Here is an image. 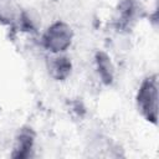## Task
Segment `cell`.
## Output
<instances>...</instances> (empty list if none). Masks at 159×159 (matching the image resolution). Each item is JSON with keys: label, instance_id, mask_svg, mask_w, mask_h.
<instances>
[{"label": "cell", "instance_id": "6da1fadb", "mask_svg": "<svg viewBox=\"0 0 159 159\" xmlns=\"http://www.w3.org/2000/svg\"><path fill=\"white\" fill-rule=\"evenodd\" d=\"M137 108L140 116L153 123L158 122V76L150 75L145 77L137 91Z\"/></svg>", "mask_w": 159, "mask_h": 159}, {"label": "cell", "instance_id": "7a4b0ae2", "mask_svg": "<svg viewBox=\"0 0 159 159\" xmlns=\"http://www.w3.org/2000/svg\"><path fill=\"white\" fill-rule=\"evenodd\" d=\"M73 31L72 27L61 20L52 22L42 34L41 42L43 48L50 53H65L72 45Z\"/></svg>", "mask_w": 159, "mask_h": 159}, {"label": "cell", "instance_id": "3957f363", "mask_svg": "<svg viewBox=\"0 0 159 159\" xmlns=\"http://www.w3.org/2000/svg\"><path fill=\"white\" fill-rule=\"evenodd\" d=\"M47 68L50 76L57 81H65L72 71L71 60L65 53H51V58H48Z\"/></svg>", "mask_w": 159, "mask_h": 159}, {"label": "cell", "instance_id": "277c9868", "mask_svg": "<svg viewBox=\"0 0 159 159\" xmlns=\"http://www.w3.org/2000/svg\"><path fill=\"white\" fill-rule=\"evenodd\" d=\"M35 143V133L31 128H21L15 138L14 153L11 154L14 158H27L31 155V150Z\"/></svg>", "mask_w": 159, "mask_h": 159}, {"label": "cell", "instance_id": "5b68a950", "mask_svg": "<svg viewBox=\"0 0 159 159\" xmlns=\"http://www.w3.org/2000/svg\"><path fill=\"white\" fill-rule=\"evenodd\" d=\"M22 10L16 0H0V24L14 26L19 22Z\"/></svg>", "mask_w": 159, "mask_h": 159}, {"label": "cell", "instance_id": "8992f818", "mask_svg": "<svg viewBox=\"0 0 159 159\" xmlns=\"http://www.w3.org/2000/svg\"><path fill=\"white\" fill-rule=\"evenodd\" d=\"M94 62H96L97 73L101 81L104 84H111L114 81V72H116L111 57L106 52L98 51L94 56Z\"/></svg>", "mask_w": 159, "mask_h": 159}, {"label": "cell", "instance_id": "52a82bcc", "mask_svg": "<svg viewBox=\"0 0 159 159\" xmlns=\"http://www.w3.org/2000/svg\"><path fill=\"white\" fill-rule=\"evenodd\" d=\"M137 10L138 5L135 0H122L118 6V21L122 25H128V22L135 19Z\"/></svg>", "mask_w": 159, "mask_h": 159}]
</instances>
